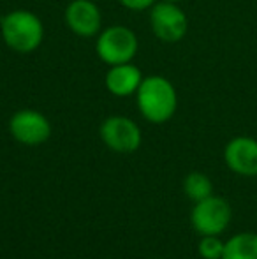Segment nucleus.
Here are the masks:
<instances>
[{
	"instance_id": "f257e3e1",
	"label": "nucleus",
	"mask_w": 257,
	"mask_h": 259,
	"mask_svg": "<svg viewBox=\"0 0 257 259\" xmlns=\"http://www.w3.org/2000/svg\"><path fill=\"white\" fill-rule=\"evenodd\" d=\"M137 108L141 115L151 123H164L175 115L178 96L173 83L164 76L143 78L136 92Z\"/></svg>"
},
{
	"instance_id": "f03ea898",
	"label": "nucleus",
	"mask_w": 257,
	"mask_h": 259,
	"mask_svg": "<svg viewBox=\"0 0 257 259\" xmlns=\"http://www.w3.org/2000/svg\"><path fill=\"white\" fill-rule=\"evenodd\" d=\"M0 34L11 50L18 53H30L42 45L44 27L37 14L32 11L16 9L2 16Z\"/></svg>"
},
{
	"instance_id": "7ed1b4c3",
	"label": "nucleus",
	"mask_w": 257,
	"mask_h": 259,
	"mask_svg": "<svg viewBox=\"0 0 257 259\" xmlns=\"http://www.w3.org/2000/svg\"><path fill=\"white\" fill-rule=\"evenodd\" d=\"M137 48H139V42H137L136 34L124 25L108 27L97 35L95 52L100 60L110 67L132 62L137 53Z\"/></svg>"
},
{
	"instance_id": "20e7f679",
	"label": "nucleus",
	"mask_w": 257,
	"mask_h": 259,
	"mask_svg": "<svg viewBox=\"0 0 257 259\" xmlns=\"http://www.w3.org/2000/svg\"><path fill=\"white\" fill-rule=\"evenodd\" d=\"M150 27L157 39L175 45L185 37L189 20L183 9H180L175 2H157L150 9Z\"/></svg>"
},
{
	"instance_id": "39448f33",
	"label": "nucleus",
	"mask_w": 257,
	"mask_h": 259,
	"mask_svg": "<svg viewBox=\"0 0 257 259\" xmlns=\"http://www.w3.org/2000/svg\"><path fill=\"white\" fill-rule=\"evenodd\" d=\"M192 226L202 236L220 235L227 229L231 222V206L226 199L210 196L197 201L192 210Z\"/></svg>"
},
{
	"instance_id": "423d86ee",
	"label": "nucleus",
	"mask_w": 257,
	"mask_h": 259,
	"mask_svg": "<svg viewBox=\"0 0 257 259\" xmlns=\"http://www.w3.org/2000/svg\"><path fill=\"white\" fill-rule=\"evenodd\" d=\"M100 138L108 148L118 154H130L141 145V131L127 116H110L100 125Z\"/></svg>"
},
{
	"instance_id": "0eeeda50",
	"label": "nucleus",
	"mask_w": 257,
	"mask_h": 259,
	"mask_svg": "<svg viewBox=\"0 0 257 259\" xmlns=\"http://www.w3.org/2000/svg\"><path fill=\"white\" fill-rule=\"evenodd\" d=\"M9 131L23 145H41L52 136V125L42 113L35 109H20L9 120Z\"/></svg>"
},
{
	"instance_id": "6e6552de",
	"label": "nucleus",
	"mask_w": 257,
	"mask_h": 259,
	"mask_svg": "<svg viewBox=\"0 0 257 259\" xmlns=\"http://www.w3.org/2000/svg\"><path fill=\"white\" fill-rule=\"evenodd\" d=\"M65 23L79 37H93L100 32L102 16L92 0H72L65 9Z\"/></svg>"
},
{
	"instance_id": "1a4fd4ad",
	"label": "nucleus",
	"mask_w": 257,
	"mask_h": 259,
	"mask_svg": "<svg viewBox=\"0 0 257 259\" xmlns=\"http://www.w3.org/2000/svg\"><path fill=\"white\" fill-rule=\"evenodd\" d=\"M224 159L231 171L243 177L257 175V141L248 136H238L227 143Z\"/></svg>"
},
{
	"instance_id": "9d476101",
	"label": "nucleus",
	"mask_w": 257,
	"mask_h": 259,
	"mask_svg": "<svg viewBox=\"0 0 257 259\" xmlns=\"http://www.w3.org/2000/svg\"><path fill=\"white\" fill-rule=\"evenodd\" d=\"M141 81H143L141 69L137 65H134L132 62L111 65L106 78H104L106 89L117 97H127L136 94Z\"/></svg>"
},
{
	"instance_id": "9b49d317",
	"label": "nucleus",
	"mask_w": 257,
	"mask_h": 259,
	"mask_svg": "<svg viewBox=\"0 0 257 259\" xmlns=\"http://www.w3.org/2000/svg\"><path fill=\"white\" fill-rule=\"evenodd\" d=\"M222 259H257V235L238 233L224 243Z\"/></svg>"
},
{
	"instance_id": "f8f14e48",
	"label": "nucleus",
	"mask_w": 257,
	"mask_h": 259,
	"mask_svg": "<svg viewBox=\"0 0 257 259\" xmlns=\"http://www.w3.org/2000/svg\"><path fill=\"white\" fill-rule=\"evenodd\" d=\"M183 187H185L187 196H189L190 199H194L195 203L210 198L213 192L212 180L202 173H190L189 177L185 178Z\"/></svg>"
},
{
	"instance_id": "ddd939ff",
	"label": "nucleus",
	"mask_w": 257,
	"mask_h": 259,
	"mask_svg": "<svg viewBox=\"0 0 257 259\" xmlns=\"http://www.w3.org/2000/svg\"><path fill=\"white\" fill-rule=\"evenodd\" d=\"M199 254L204 259H222L224 242H220L217 235L202 236V240L199 242Z\"/></svg>"
},
{
	"instance_id": "4468645a",
	"label": "nucleus",
	"mask_w": 257,
	"mask_h": 259,
	"mask_svg": "<svg viewBox=\"0 0 257 259\" xmlns=\"http://www.w3.org/2000/svg\"><path fill=\"white\" fill-rule=\"evenodd\" d=\"M118 2L130 11H144V9H151V6L157 0H118Z\"/></svg>"
},
{
	"instance_id": "2eb2a0df",
	"label": "nucleus",
	"mask_w": 257,
	"mask_h": 259,
	"mask_svg": "<svg viewBox=\"0 0 257 259\" xmlns=\"http://www.w3.org/2000/svg\"><path fill=\"white\" fill-rule=\"evenodd\" d=\"M164 2H175L176 4V2H180V0H164Z\"/></svg>"
}]
</instances>
